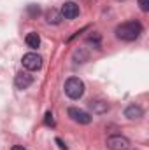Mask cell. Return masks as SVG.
Listing matches in <instances>:
<instances>
[{"label":"cell","mask_w":149,"mask_h":150,"mask_svg":"<svg viewBox=\"0 0 149 150\" xmlns=\"http://www.w3.org/2000/svg\"><path fill=\"white\" fill-rule=\"evenodd\" d=\"M11 150H27V149H23V147H19V145H14Z\"/></svg>","instance_id":"cell-16"},{"label":"cell","mask_w":149,"mask_h":150,"mask_svg":"<svg viewBox=\"0 0 149 150\" xmlns=\"http://www.w3.org/2000/svg\"><path fill=\"white\" fill-rule=\"evenodd\" d=\"M25 42H27L28 47L37 49L39 45H40V37H39V33H35V32H30V33L25 37Z\"/></svg>","instance_id":"cell-11"},{"label":"cell","mask_w":149,"mask_h":150,"mask_svg":"<svg viewBox=\"0 0 149 150\" xmlns=\"http://www.w3.org/2000/svg\"><path fill=\"white\" fill-rule=\"evenodd\" d=\"M109 150H128L130 147V140L123 134H111L105 142Z\"/></svg>","instance_id":"cell-4"},{"label":"cell","mask_w":149,"mask_h":150,"mask_svg":"<svg viewBox=\"0 0 149 150\" xmlns=\"http://www.w3.org/2000/svg\"><path fill=\"white\" fill-rule=\"evenodd\" d=\"M21 63L28 72H37L42 68V56H39L37 52H27L23 56Z\"/></svg>","instance_id":"cell-3"},{"label":"cell","mask_w":149,"mask_h":150,"mask_svg":"<svg viewBox=\"0 0 149 150\" xmlns=\"http://www.w3.org/2000/svg\"><path fill=\"white\" fill-rule=\"evenodd\" d=\"M56 143L60 145V149H62V150H69V149H67V145H63V142H62L60 138H56Z\"/></svg>","instance_id":"cell-15"},{"label":"cell","mask_w":149,"mask_h":150,"mask_svg":"<svg viewBox=\"0 0 149 150\" xmlns=\"http://www.w3.org/2000/svg\"><path fill=\"white\" fill-rule=\"evenodd\" d=\"M32 84H34V75H30L28 70H27V72H19V74L14 77V86H16L18 89H21V91L28 89Z\"/></svg>","instance_id":"cell-6"},{"label":"cell","mask_w":149,"mask_h":150,"mask_svg":"<svg viewBox=\"0 0 149 150\" xmlns=\"http://www.w3.org/2000/svg\"><path fill=\"white\" fill-rule=\"evenodd\" d=\"M139 7L142 12H148L149 11V0H139Z\"/></svg>","instance_id":"cell-14"},{"label":"cell","mask_w":149,"mask_h":150,"mask_svg":"<svg viewBox=\"0 0 149 150\" xmlns=\"http://www.w3.org/2000/svg\"><path fill=\"white\" fill-rule=\"evenodd\" d=\"M27 12H28L32 18H35V16H39V14H40V7L32 4V5H28V7H27Z\"/></svg>","instance_id":"cell-12"},{"label":"cell","mask_w":149,"mask_h":150,"mask_svg":"<svg viewBox=\"0 0 149 150\" xmlns=\"http://www.w3.org/2000/svg\"><path fill=\"white\" fill-rule=\"evenodd\" d=\"M62 12L58 11V9H49L47 12H46V21L49 23V25H60L62 23Z\"/></svg>","instance_id":"cell-9"},{"label":"cell","mask_w":149,"mask_h":150,"mask_svg":"<svg viewBox=\"0 0 149 150\" xmlns=\"http://www.w3.org/2000/svg\"><path fill=\"white\" fill-rule=\"evenodd\" d=\"M90 108H91V112L93 113H105L109 110V105L105 103V101H100V100H97V101H91L90 103Z\"/></svg>","instance_id":"cell-10"},{"label":"cell","mask_w":149,"mask_h":150,"mask_svg":"<svg viewBox=\"0 0 149 150\" xmlns=\"http://www.w3.org/2000/svg\"><path fill=\"white\" fill-rule=\"evenodd\" d=\"M65 94L70 98V100H79L82 94H84V82L79 79V77H70L65 80Z\"/></svg>","instance_id":"cell-2"},{"label":"cell","mask_w":149,"mask_h":150,"mask_svg":"<svg viewBox=\"0 0 149 150\" xmlns=\"http://www.w3.org/2000/svg\"><path fill=\"white\" fill-rule=\"evenodd\" d=\"M60 12H62V18H65V19H74V18L79 16V5H77L75 2H65V4L62 5Z\"/></svg>","instance_id":"cell-7"},{"label":"cell","mask_w":149,"mask_h":150,"mask_svg":"<svg viewBox=\"0 0 149 150\" xmlns=\"http://www.w3.org/2000/svg\"><path fill=\"white\" fill-rule=\"evenodd\" d=\"M44 124H46V126H54V120H53V113H51V112H46Z\"/></svg>","instance_id":"cell-13"},{"label":"cell","mask_w":149,"mask_h":150,"mask_svg":"<svg viewBox=\"0 0 149 150\" xmlns=\"http://www.w3.org/2000/svg\"><path fill=\"white\" fill-rule=\"evenodd\" d=\"M125 117L130 119V120H139V119L144 117V110H142L140 105H137V103H130V105L125 108Z\"/></svg>","instance_id":"cell-8"},{"label":"cell","mask_w":149,"mask_h":150,"mask_svg":"<svg viewBox=\"0 0 149 150\" xmlns=\"http://www.w3.org/2000/svg\"><path fill=\"white\" fill-rule=\"evenodd\" d=\"M142 30L144 28H142V25L139 21H126V23L117 25L116 30H114V33H116V37L119 38V40H123V42H133V40H137V38L140 37Z\"/></svg>","instance_id":"cell-1"},{"label":"cell","mask_w":149,"mask_h":150,"mask_svg":"<svg viewBox=\"0 0 149 150\" xmlns=\"http://www.w3.org/2000/svg\"><path fill=\"white\" fill-rule=\"evenodd\" d=\"M69 117L74 120V122H77V124H90L91 122V115L88 112H84V110H81V108H75V107H70L69 110Z\"/></svg>","instance_id":"cell-5"}]
</instances>
